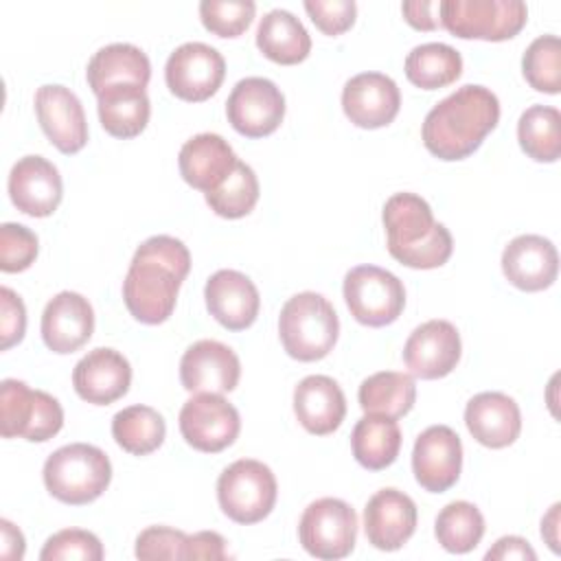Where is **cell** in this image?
<instances>
[{
	"instance_id": "e575fe53",
	"label": "cell",
	"mask_w": 561,
	"mask_h": 561,
	"mask_svg": "<svg viewBox=\"0 0 561 561\" xmlns=\"http://www.w3.org/2000/svg\"><path fill=\"white\" fill-rule=\"evenodd\" d=\"M522 151L535 162H557L561 156V114L552 105H530L517 123Z\"/></svg>"
},
{
	"instance_id": "484cf974",
	"label": "cell",
	"mask_w": 561,
	"mask_h": 561,
	"mask_svg": "<svg viewBox=\"0 0 561 561\" xmlns=\"http://www.w3.org/2000/svg\"><path fill=\"white\" fill-rule=\"evenodd\" d=\"M237 156L219 134H197L188 138L178 156L180 175L184 182L204 195L215 191L234 169Z\"/></svg>"
},
{
	"instance_id": "7c38bea8",
	"label": "cell",
	"mask_w": 561,
	"mask_h": 561,
	"mask_svg": "<svg viewBox=\"0 0 561 561\" xmlns=\"http://www.w3.org/2000/svg\"><path fill=\"white\" fill-rule=\"evenodd\" d=\"M226 61L221 53L204 42L178 46L164 66V81L171 94L188 103L210 99L224 83Z\"/></svg>"
},
{
	"instance_id": "ffe728a7",
	"label": "cell",
	"mask_w": 561,
	"mask_h": 561,
	"mask_svg": "<svg viewBox=\"0 0 561 561\" xmlns=\"http://www.w3.org/2000/svg\"><path fill=\"white\" fill-rule=\"evenodd\" d=\"M131 366L116 348L99 346L83 355L72 370L75 392L92 405H110L127 394Z\"/></svg>"
},
{
	"instance_id": "4316f807",
	"label": "cell",
	"mask_w": 561,
	"mask_h": 561,
	"mask_svg": "<svg viewBox=\"0 0 561 561\" xmlns=\"http://www.w3.org/2000/svg\"><path fill=\"white\" fill-rule=\"evenodd\" d=\"M294 414L309 434H333L346 416L344 392L335 379L309 375L294 388Z\"/></svg>"
},
{
	"instance_id": "d4e9b609",
	"label": "cell",
	"mask_w": 561,
	"mask_h": 561,
	"mask_svg": "<svg viewBox=\"0 0 561 561\" xmlns=\"http://www.w3.org/2000/svg\"><path fill=\"white\" fill-rule=\"evenodd\" d=\"M469 434L484 447L502 449L517 440L522 432V412L515 399L504 392H480L465 408Z\"/></svg>"
},
{
	"instance_id": "3957f363",
	"label": "cell",
	"mask_w": 561,
	"mask_h": 561,
	"mask_svg": "<svg viewBox=\"0 0 561 561\" xmlns=\"http://www.w3.org/2000/svg\"><path fill=\"white\" fill-rule=\"evenodd\" d=\"M388 252L405 267L434 270L449 261L454 241L449 230L434 221L430 204L416 193H394L383 204Z\"/></svg>"
},
{
	"instance_id": "2e32d148",
	"label": "cell",
	"mask_w": 561,
	"mask_h": 561,
	"mask_svg": "<svg viewBox=\"0 0 561 561\" xmlns=\"http://www.w3.org/2000/svg\"><path fill=\"white\" fill-rule=\"evenodd\" d=\"M241 377V362L237 353L217 340H197L180 359L182 388L199 392H232Z\"/></svg>"
},
{
	"instance_id": "8992f818",
	"label": "cell",
	"mask_w": 561,
	"mask_h": 561,
	"mask_svg": "<svg viewBox=\"0 0 561 561\" xmlns=\"http://www.w3.org/2000/svg\"><path fill=\"white\" fill-rule=\"evenodd\" d=\"M278 495V484L267 465L241 458L228 465L217 480V502L224 515L237 524L263 522Z\"/></svg>"
},
{
	"instance_id": "277c9868",
	"label": "cell",
	"mask_w": 561,
	"mask_h": 561,
	"mask_svg": "<svg viewBox=\"0 0 561 561\" xmlns=\"http://www.w3.org/2000/svg\"><path fill=\"white\" fill-rule=\"evenodd\" d=\"M42 476L55 500L81 506L105 493L112 480V462L96 445L70 443L46 458Z\"/></svg>"
},
{
	"instance_id": "1f68e13d",
	"label": "cell",
	"mask_w": 561,
	"mask_h": 561,
	"mask_svg": "<svg viewBox=\"0 0 561 561\" xmlns=\"http://www.w3.org/2000/svg\"><path fill=\"white\" fill-rule=\"evenodd\" d=\"M357 399L366 414L401 419L414 408L416 383L408 373L381 370L362 381Z\"/></svg>"
},
{
	"instance_id": "8d00e7d4",
	"label": "cell",
	"mask_w": 561,
	"mask_h": 561,
	"mask_svg": "<svg viewBox=\"0 0 561 561\" xmlns=\"http://www.w3.org/2000/svg\"><path fill=\"white\" fill-rule=\"evenodd\" d=\"M210 210L224 219H241L252 213L259 202V180L250 164L237 160L230 175L204 195Z\"/></svg>"
},
{
	"instance_id": "52a82bcc",
	"label": "cell",
	"mask_w": 561,
	"mask_h": 561,
	"mask_svg": "<svg viewBox=\"0 0 561 561\" xmlns=\"http://www.w3.org/2000/svg\"><path fill=\"white\" fill-rule=\"evenodd\" d=\"M528 20L522 0H443L440 26L460 39L504 42L515 37Z\"/></svg>"
},
{
	"instance_id": "83f0119b",
	"label": "cell",
	"mask_w": 561,
	"mask_h": 561,
	"mask_svg": "<svg viewBox=\"0 0 561 561\" xmlns=\"http://www.w3.org/2000/svg\"><path fill=\"white\" fill-rule=\"evenodd\" d=\"M88 85L94 94L112 85H140L147 88L151 79L149 57L134 44L116 42L99 48L88 61Z\"/></svg>"
},
{
	"instance_id": "5bb4252c",
	"label": "cell",
	"mask_w": 561,
	"mask_h": 561,
	"mask_svg": "<svg viewBox=\"0 0 561 561\" xmlns=\"http://www.w3.org/2000/svg\"><path fill=\"white\" fill-rule=\"evenodd\" d=\"M462 469V443L449 425H430L412 449V471L416 482L430 493L451 489Z\"/></svg>"
},
{
	"instance_id": "7a4b0ae2",
	"label": "cell",
	"mask_w": 561,
	"mask_h": 561,
	"mask_svg": "<svg viewBox=\"0 0 561 561\" xmlns=\"http://www.w3.org/2000/svg\"><path fill=\"white\" fill-rule=\"evenodd\" d=\"M497 121V96L484 85L467 83L427 112L421 127L423 145L438 160H465L495 129Z\"/></svg>"
},
{
	"instance_id": "ac0fdd59",
	"label": "cell",
	"mask_w": 561,
	"mask_h": 561,
	"mask_svg": "<svg viewBox=\"0 0 561 561\" xmlns=\"http://www.w3.org/2000/svg\"><path fill=\"white\" fill-rule=\"evenodd\" d=\"M401 107L397 83L383 72H359L344 83L342 110L362 129H379L394 121Z\"/></svg>"
},
{
	"instance_id": "f546056e",
	"label": "cell",
	"mask_w": 561,
	"mask_h": 561,
	"mask_svg": "<svg viewBox=\"0 0 561 561\" xmlns=\"http://www.w3.org/2000/svg\"><path fill=\"white\" fill-rule=\"evenodd\" d=\"M256 46L270 61L280 66H294L309 57L311 37L294 13L285 9H274L265 13L259 22Z\"/></svg>"
},
{
	"instance_id": "74e56055",
	"label": "cell",
	"mask_w": 561,
	"mask_h": 561,
	"mask_svg": "<svg viewBox=\"0 0 561 561\" xmlns=\"http://www.w3.org/2000/svg\"><path fill=\"white\" fill-rule=\"evenodd\" d=\"M522 72L530 88L546 94L561 90V42L557 35H541L530 42L522 57Z\"/></svg>"
},
{
	"instance_id": "ee69618b",
	"label": "cell",
	"mask_w": 561,
	"mask_h": 561,
	"mask_svg": "<svg viewBox=\"0 0 561 561\" xmlns=\"http://www.w3.org/2000/svg\"><path fill=\"white\" fill-rule=\"evenodd\" d=\"M26 331V307L11 287H0V348L20 344Z\"/></svg>"
},
{
	"instance_id": "d590c367",
	"label": "cell",
	"mask_w": 561,
	"mask_h": 561,
	"mask_svg": "<svg viewBox=\"0 0 561 561\" xmlns=\"http://www.w3.org/2000/svg\"><path fill=\"white\" fill-rule=\"evenodd\" d=\"M434 535L438 543L454 554L471 552L484 535V517L471 502L456 500L440 508L434 522Z\"/></svg>"
},
{
	"instance_id": "603a6c76",
	"label": "cell",
	"mask_w": 561,
	"mask_h": 561,
	"mask_svg": "<svg viewBox=\"0 0 561 561\" xmlns=\"http://www.w3.org/2000/svg\"><path fill=\"white\" fill-rule=\"evenodd\" d=\"M208 313L228 331H243L254 324L261 296L256 285L237 270L215 272L204 287Z\"/></svg>"
},
{
	"instance_id": "f1b7e54d",
	"label": "cell",
	"mask_w": 561,
	"mask_h": 561,
	"mask_svg": "<svg viewBox=\"0 0 561 561\" xmlns=\"http://www.w3.org/2000/svg\"><path fill=\"white\" fill-rule=\"evenodd\" d=\"M96 110L103 129L114 138L138 136L151 116L147 90L140 85H112L96 94Z\"/></svg>"
},
{
	"instance_id": "60d3db41",
	"label": "cell",
	"mask_w": 561,
	"mask_h": 561,
	"mask_svg": "<svg viewBox=\"0 0 561 561\" xmlns=\"http://www.w3.org/2000/svg\"><path fill=\"white\" fill-rule=\"evenodd\" d=\"M37 237L31 228L22 224L0 226V270L7 274L24 272L35 263Z\"/></svg>"
},
{
	"instance_id": "836d02e7",
	"label": "cell",
	"mask_w": 561,
	"mask_h": 561,
	"mask_svg": "<svg viewBox=\"0 0 561 561\" xmlns=\"http://www.w3.org/2000/svg\"><path fill=\"white\" fill-rule=\"evenodd\" d=\"M112 436L121 449L134 456L156 451L167 436L164 419L149 405H127L112 419Z\"/></svg>"
},
{
	"instance_id": "44dd1931",
	"label": "cell",
	"mask_w": 561,
	"mask_h": 561,
	"mask_svg": "<svg viewBox=\"0 0 561 561\" xmlns=\"http://www.w3.org/2000/svg\"><path fill=\"white\" fill-rule=\"evenodd\" d=\"M416 504L399 489L377 491L364 508V533L377 550H399L416 530Z\"/></svg>"
},
{
	"instance_id": "8fae6325",
	"label": "cell",
	"mask_w": 561,
	"mask_h": 561,
	"mask_svg": "<svg viewBox=\"0 0 561 561\" xmlns=\"http://www.w3.org/2000/svg\"><path fill=\"white\" fill-rule=\"evenodd\" d=\"M239 430V412L228 399H224V394L199 392L180 410L182 438L197 451H224L237 440Z\"/></svg>"
},
{
	"instance_id": "4dcf8cb0",
	"label": "cell",
	"mask_w": 561,
	"mask_h": 561,
	"mask_svg": "<svg viewBox=\"0 0 561 561\" xmlns=\"http://www.w3.org/2000/svg\"><path fill=\"white\" fill-rule=\"evenodd\" d=\"M355 460L368 471L390 467L401 449V430L394 419L381 414H364L351 434Z\"/></svg>"
},
{
	"instance_id": "681fc988",
	"label": "cell",
	"mask_w": 561,
	"mask_h": 561,
	"mask_svg": "<svg viewBox=\"0 0 561 561\" xmlns=\"http://www.w3.org/2000/svg\"><path fill=\"white\" fill-rule=\"evenodd\" d=\"M559 508L561 504H552L541 519V537L546 539L552 552H559Z\"/></svg>"
},
{
	"instance_id": "4fadbf2b",
	"label": "cell",
	"mask_w": 561,
	"mask_h": 561,
	"mask_svg": "<svg viewBox=\"0 0 561 561\" xmlns=\"http://www.w3.org/2000/svg\"><path fill=\"white\" fill-rule=\"evenodd\" d=\"M226 114L241 136L263 138L280 127L285 118V96L274 81L245 77L232 88L226 101Z\"/></svg>"
},
{
	"instance_id": "cb8c5ba5",
	"label": "cell",
	"mask_w": 561,
	"mask_h": 561,
	"mask_svg": "<svg viewBox=\"0 0 561 561\" xmlns=\"http://www.w3.org/2000/svg\"><path fill=\"white\" fill-rule=\"evenodd\" d=\"M94 331V311L85 296L77 291H59L50 298L42 313V340L59 355L79 351Z\"/></svg>"
},
{
	"instance_id": "d6a6232c",
	"label": "cell",
	"mask_w": 561,
	"mask_h": 561,
	"mask_svg": "<svg viewBox=\"0 0 561 561\" xmlns=\"http://www.w3.org/2000/svg\"><path fill=\"white\" fill-rule=\"evenodd\" d=\"M462 75V57L443 42L414 46L405 57V77L421 90H438L454 83Z\"/></svg>"
},
{
	"instance_id": "e0dca14e",
	"label": "cell",
	"mask_w": 561,
	"mask_h": 561,
	"mask_svg": "<svg viewBox=\"0 0 561 561\" xmlns=\"http://www.w3.org/2000/svg\"><path fill=\"white\" fill-rule=\"evenodd\" d=\"M35 114L46 138L61 153H77L88 142V123L77 94L59 83H46L35 92Z\"/></svg>"
},
{
	"instance_id": "d6986e66",
	"label": "cell",
	"mask_w": 561,
	"mask_h": 561,
	"mask_svg": "<svg viewBox=\"0 0 561 561\" xmlns=\"http://www.w3.org/2000/svg\"><path fill=\"white\" fill-rule=\"evenodd\" d=\"M64 184L57 167L42 156L20 158L9 173V197L28 217H48L57 210Z\"/></svg>"
},
{
	"instance_id": "6da1fadb",
	"label": "cell",
	"mask_w": 561,
	"mask_h": 561,
	"mask_svg": "<svg viewBox=\"0 0 561 561\" xmlns=\"http://www.w3.org/2000/svg\"><path fill=\"white\" fill-rule=\"evenodd\" d=\"M191 272L188 248L169 234L145 239L123 280L127 311L142 324H162L171 318L182 280Z\"/></svg>"
},
{
	"instance_id": "f6af8a7d",
	"label": "cell",
	"mask_w": 561,
	"mask_h": 561,
	"mask_svg": "<svg viewBox=\"0 0 561 561\" xmlns=\"http://www.w3.org/2000/svg\"><path fill=\"white\" fill-rule=\"evenodd\" d=\"M184 559H208V561L228 559L226 539L215 530H202V533L188 535Z\"/></svg>"
},
{
	"instance_id": "9a60e30c",
	"label": "cell",
	"mask_w": 561,
	"mask_h": 561,
	"mask_svg": "<svg viewBox=\"0 0 561 561\" xmlns=\"http://www.w3.org/2000/svg\"><path fill=\"white\" fill-rule=\"evenodd\" d=\"M460 351V333L449 320H427L405 340L403 362L412 377L440 379L458 366Z\"/></svg>"
},
{
	"instance_id": "7dc6e473",
	"label": "cell",
	"mask_w": 561,
	"mask_h": 561,
	"mask_svg": "<svg viewBox=\"0 0 561 561\" xmlns=\"http://www.w3.org/2000/svg\"><path fill=\"white\" fill-rule=\"evenodd\" d=\"M489 561L493 559H500V561H506V559H528V561H535L537 559V552L533 550V546L524 539V537H517V535H506V537H500L493 548L486 550L484 554Z\"/></svg>"
},
{
	"instance_id": "bcb514c9",
	"label": "cell",
	"mask_w": 561,
	"mask_h": 561,
	"mask_svg": "<svg viewBox=\"0 0 561 561\" xmlns=\"http://www.w3.org/2000/svg\"><path fill=\"white\" fill-rule=\"evenodd\" d=\"M401 13L405 22L416 31H434L440 26V2H430V0L403 2Z\"/></svg>"
},
{
	"instance_id": "f35d334b",
	"label": "cell",
	"mask_w": 561,
	"mask_h": 561,
	"mask_svg": "<svg viewBox=\"0 0 561 561\" xmlns=\"http://www.w3.org/2000/svg\"><path fill=\"white\" fill-rule=\"evenodd\" d=\"M256 4L252 0H204L199 20L206 31L219 37H239L252 24Z\"/></svg>"
},
{
	"instance_id": "7402d4cb",
	"label": "cell",
	"mask_w": 561,
	"mask_h": 561,
	"mask_svg": "<svg viewBox=\"0 0 561 561\" xmlns=\"http://www.w3.org/2000/svg\"><path fill=\"white\" fill-rule=\"evenodd\" d=\"M502 272L522 291L548 289L559 274L557 248L541 234H519L502 252Z\"/></svg>"
},
{
	"instance_id": "7bdbcfd3",
	"label": "cell",
	"mask_w": 561,
	"mask_h": 561,
	"mask_svg": "<svg viewBox=\"0 0 561 561\" xmlns=\"http://www.w3.org/2000/svg\"><path fill=\"white\" fill-rule=\"evenodd\" d=\"M305 11L324 35L335 37L355 24L357 4L353 0H307Z\"/></svg>"
},
{
	"instance_id": "ba28073f",
	"label": "cell",
	"mask_w": 561,
	"mask_h": 561,
	"mask_svg": "<svg viewBox=\"0 0 561 561\" xmlns=\"http://www.w3.org/2000/svg\"><path fill=\"white\" fill-rule=\"evenodd\" d=\"M61 425L64 410L53 394L33 390L18 379H4L0 383V434L4 438L44 443L53 438Z\"/></svg>"
},
{
	"instance_id": "b9f144b4",
	"label": "cell",
	"mask_w": 561,
	"mask_h": 561,
	"mask_svg": "<svg viewBox=\"0 0 561 561\" xmlns=\"http://www.w3.org/2000/svg\"><path fill=\"white\" fill-rule=\"evenodd\" d=\"M188 535L169 526H149L136 537L138 559H184Z\"/></svg>"
},
{
	"instance_id": "9c48e42d",
	"label": "cell",
	"mask_w": 561,
	"mask_h": 561,
	"mask_svg": "<svg viewBox=\"0 0 561 561\" xmlns=\"http://www.w3.org/2000/svg\"><path fill=\"white\" fill-rule=\"evenodd\" d=\"M344 300L359 324L386 327L401 316L405 287L383 267L357 265L344 276Z\"/></svg>"
},
{
	"instance_id": "30bf717a",
	"label": "cell",
	"mask_w": 561,
	"mask_h": 561,
	"mask_svg": "<svg viewBox=\"0 0 561 561\" xmlns=\"http://www.w3.org/2000/svg\"><path fill=\"white\" fill-rule=\"evenodd\" d=\"M298 539L316 559H344L357 541V515L344 500L320 497L302 511Z\"/></svg>"
},
{
	"instance_id": "5b68a950",
	"label": "cell",
	"mask_w": 561,
	"mask_h": 561,
	"mask_svg": "<svg viewBox=\"0 0 561 561\" xmlns=\"http://www.w3.org/2000/svg\"><path fill=\"white\" fill-rule=\"evenodd\" d=\"M278 335L289 357L318 362L333 351L340 335V320L322 294L300 291L283 305Z\"/></svg>"
},
{
	"instance_id": "ab89813d",
	"label": "cell",
	"mask_w": 561,
	"mask_h": 561,
	"mask_svg": "<svg viewBox=\"0 0 561 561\" xmlns=\"http://www.w3.org/2000/svg\"><path fill=\"white\" fill-rule=\"evenodd\" d=\"M105 557L101 539L81 528H64L50 535L39 552L42 561H101Z\"/></svg>"
},
{
	"instance_id": "c3c4849f",
	"label": "cell",
	"mask_w": 561,
	"mask_h": 561,
	"mask_svg": "<svg viewBox=\"0 0 561 561\" xmlns=\"http://www.w3.org/2000/svg\"><path fill=\"white\" fill-rule=\"evenodd\" d=\"M0 533H2V557L4 559H22L24 557V535L20 533L18 526H13L9 519L0 522Z\"/></svg>"
}]
</instances>
